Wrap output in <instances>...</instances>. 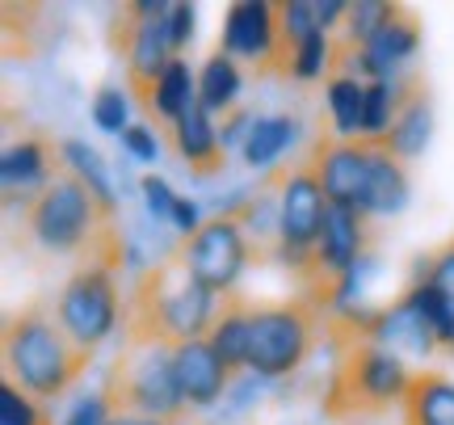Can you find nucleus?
Wrapping results in <instances>:
<instances>
[{
	"instance_id": "a211bd4d",
	"label": "nucleus",
	"mask_w": 454,
	"mask_h": 425,
	"mask_svg": "<svg viewBox=\"0 0 454 425\" xmlns=\"http://www.w3.org/2000/svg\"><path fill=\"white\" fill-rule=\"evenodd\" d=\"M395 93H400V110H395V122H391V131L383 135L387 147L408 161V156H421L425 144H429V93L421 89V76L412 72L404 81H395Z\"/></svg>"
},
{
	"instance_id": "9b49d317",
	"label": "nucleus",
	"mask_w": 454,
	"mask_h": 425,
	"mask_svg": "<svg viewBox=\"0 0 454 425\" xmlns=\"http://www.w3.org/2000/svg\"><path fill=\"white\" fill-rule=\"evenodd\" d=\"M308 164L320 173L328 207H362L366 194V177H371V139H328L320 135L316 147L308 152Z\"/></svg>"
},
{
	"instance_id": "7ed1b4c3",
	"label": "nucleus",
	"mask_w": 454,
	"mask_h": 425,
	"mask_svg": "<svg viewBox=\"0 0 454 425\" xmlns=\"http://www.w3.org/2000/svg\"><path fill=\"white\" fill-rule=\"evenodd\" d=\"M114 215L118 211H110L89 190V181L81 173H72V164H67L64 173L21 211V228H26V236H30L34 245H43L55 257L84 262L89 248L98 245V236L114 224Z\"/></svg>"
},
{
	"instance_id": "f704fd0d",
	"label": "nucleus",
	"mask_w": 454,
	"mask_h": 425,
	"mask_svg": "<svg viewBox=\"0 0 454 425\" xmlns=\"http://www.w3.org/2000/svg\"><path fill=\"white\" fill-rule=\"evenodd\" d=\"M173 224H177L181 236H194V232L202 228V219H198V207H194V202L177 198V207H173Z\"/></svg>"
},
{
	"instance_id": "473e14b6",
	"label": "nucleus",
	"mask_w": 454,
	"mask_h": 425,
	"mask_svg": "<svg viewBox=\"0 0 454 425\" xmlns=\"http://www.w3.org/2000/svg\"><path fill=\"white\" fill-rule=\"evenodd\" d=\"M122 147H127L135 161H156V152H160V135H152V127L130 122L127 131H122Z\"/></svg>"
},
{
	"instance_id": "f257e3e1",
	"label": "nucleus",
	"mask_w": 454,
	"mask_h": 425,
	"mask_svg": "<svg viewBox=\"0 0 454 425\" xmlns=\"http://www.w3.org/2000/svg\"><path fill=\"white\" fill-rule=\"evenodd\" d=\"M215 311H219V295L207 291L185 270V257L173 245L164 262L139 270L130 291L122 295V345L177 350L185 342L211 337Z\"/></svg>"
},
{
	"instance_id": "aec40b11",
	"label": "nucleus",
	"mask_w": 454,
	"mask_h": 425,
	"mask_svg": "<svg viewBox=\"0 0 454 425\" xmlns=\"http://www.w3.org/2000/svg\"><path fill=\"white\" fill-rule=\"evenodd\" d=\"M404 425H454V379L417 371L404 392Z\"/></svg>"
},
{
	"instance_id": "cd10ccee",
	"label": "nucleus",
	"mask_w": 454,
	"mask_h": 425,
	"mask_svg": "<svg viewBox=\"0 0 454 425\" xmlns=\"http://www.w3.org/2000/svg\"><path fill=\"white\" fill-rule=\"evenodd\" d=\"M417 270L434 282V291L442 295V303H446V311H450V320H454V240L446 248H438V253L421 257Z\"/></svg>"
},
{
	"instance_id": "2eb2a0df",
	"label": "nucleus",
	"mask_w": 454,
	"mask_h": 425,
	"mask_svg": "<svg viewBox=\"0 0 454 425\" xmlns=\"http://www.w3.org/2000/svg\"><path fill=\"white\" fill-rule=\"evenodd\" d=\"M371 215L349 211V207H328L325 236H320V262L337 274H354L357 262L371 253Z\"/></svg>"
},
{
	"instance_id": "6ab92c4d",
	"label": "nucleus",
	"mask_w": 454,
	"mask_h": 425,
	"mask_svg": "<svg viewBox=\"0 0 454 425\" xmlns=\"http://www.w3.org/2000/svg\"><path fill=\"white\" fill-rule=\"evenodd\" d=\"M408 202V169L404 161L387 147V139H371V177L362 194V215H395Z\"/></svg>"
},
{
	"instance_id": "0eeeda50",
	"label": "nucleus",
	"mask_w": 454,
	"mask_h": 425,
	"mask_svg": "<svg viewBox=\"0 0 454 425\" xmlns=\"http://www.w3.org/2000/svg\"><path fill=\"white\" fill-rule=\"evenodd\" d=\"M118 316H122L118 274L101 270V265H76V274L55 295V320L89 354H98V345L122 325Z\"/></svg>"
},
{
	"instance_id": "bb28decb",
	"label": "nucleus",
	"mask_w": 454,
	"mask_h": 425,
	"mask_svg": "<svg viewBox=\"0 0 454 425\" xmlns=\"http://www.w3.org/2000/svg\"><path fill=\"white\" fill-rule=\"evenodd\" d=\"M0 425H51V413L30 392H21L13 379H4L0 383Z\"/></svg>"
},
{
	"instance_id": "393cba45",
	"label": "nucleus",
	"mask_w": 454,
	"mask_h": 425,
	"mask_svg": "<svg viewBox=\"0 0 454 425\" xmlns=\"http://www.w3.org/2000/svg\"><path fill=\"white\" fill-rule=\"evenodd\" d=\"M362 110H366V84H357L354 76H333L328 81V114L345 139L362 135Z\"/></svg>"
},
{
	"instance_id": "ddd939ff",
	"label": "nucleus",
	"mask_w": 454,
	"mask_h": 425,
	"mask_svg": "<svg viewBox=\"0 0 454 425\" xmlns=\"http://www.w3.org/2000/svg\"><path fill=\"white\" fill-rule=\"evenodd\" d=\"M173 375H177V388L190 409H211L215 400H223V392L231 388V371L219 362V354L211 350L207 337L173 350Z\"/></svg>"
},
{
	"instance_id": "e433bc0d",
	"label": "nucleus",
	"mask_w": 454,
	"mask_h": 425,
	"mask_svg": "<svg viewBox=\"0 0 454 425\" xmlns=\"http://www.w3.org/2000/svg\"><path fill=\"white\" fill-rule=\"evenodd\" d=\"M110 425H164V421H152V417H114Z\"/></svg>"
},
{
	"instance_id": "20e7f679",
	"label": "nucleus",
	"mask_w": 454,
	"mask_h": 425,
	"mask_svg": "<svg viewBox=\"0 0 454 425\" xmlns=\"http://www.w3.org/2000/svg\"><path fill=\"white\" fill-rule=\"evenodd\" d=\"M98 392L110 417H152L164 425H181L190 413L173 375V350H160V345L152 350L118 345Z\"/></svg>"
},
{
	"instance_id": "9d476101",
	"label": "nucleus",
	"mask_w": 454,
	"mask_h": 425,
	"mask_svg": "<svg viewBox=\"0 0 454 425\" xmlns=\"http://www.w3.org/2000/svg\"><path fill=\"white\" fill-rule=\"evenodd\" d=\"M64 169H67V156L51 135H43V131L21 135V139L9 144L4 156H0V181H4L9 207H17V198H21V211H26Z\"/></svg>"
},
{
	"instance_id": "2f4dec72",
	"label": "nucleus",
	"mask_w": 454,
	"mask_h": 425,
	"mask_svg": "<svg viewBox=\"0 0 454 425\" xmlns=\"http://www.w3.org/2000/svg\"><path fill=\"white\" fill-rule=\"evenodd\" d=\"M110 409H106V400H101V392L93 396H81L76 405H72V413H67L64 425H110Z\"/></svg>"
},
{
	"instance_id": "c85d7f7f",
	"label": "nucleus",
	"mask_w": 454,
	"mask_h": 425,
	"mask_svg": "<svg viewBox=\"0 0 454 425\" xmlns=\"http://www.w3.org/2000/svg\"><path fill=\"white\" fill-rule=\"evenodd\" d=\"M328 47H333V43L325 38V30L308 34V38L299 43V51H294V81H316L328 67Z\"/></svg>"
},
{
	"instance_id": "6e6552de",
	"label": "nucleus",
	"mask_w": 454,
	"mask_h": 425,
	"mask_svg": "<svg viewBox=\"0 0 454 425\" xmlns=\"http://www.w3.org/2000/svg\"><path fill=\"white\" fill-rule=\"evenodd\" d=\"M278 262L286 265V274H294L320 248L328 219V198L320 185V173L308 161L291 169V181L282 185V202H278Z\"/></svg>"
},
{
	"instance_id": "4468645a",
	"label": "nucleus",
	"mask_w": 454,
	"mask_h": 425,
	"mask_svg": "<svg viewBox=\"0 0 454 425\" xmlns=\"http://www.w3.org/2000/svg\"><path fill=\"white\" fill-rule=\"evenodd\" d=\"M417 47H421V21L408 13L404 4H395L387 17V26L357 51L354 67L362 76H371V81H391V67L404 64Z\"/></svg>"
},
{
	"instance_id": "1a4fd4ad",
	"label": "nucleus",
	"mask_w": 454,
	"mask_h": 425,
	"mask_svg": "<svg viewBox=\"0 0 454 425\" xmlns=\"http://www.w3.org/2000/svg\"><path fill=\"white\" fill-rule=\"evenodd\" d=\"M177 253L185 257V270L207 291L223 295V291H236V279H240L244 262H248V236H244V228L231 215L219 211L194 236L177 240Z\"/></svg>"
},
{
	"instance_id": "7c9ffc66",
	"label": "nucleus",
	"mask_w": 454,
	"mask_h": 425,
	"mask_svg": "<svg viewBox=\"0 0 454 425\" xmlns=\"http://www.w3.org/2000/svg\"><path fill=\"white\" fill-rule=\"evenodd\" d=\"M139 190H144V202H147V215H152V219H173L177 194L168 190V181L156 177V173H147V177H139Z\"/></svg>"
},
{
	"instance_id": "f3484780",
	"label": "nucleus",
	"mask_w": 454,
	"mask_h": 425,
	"mask_svg": "<svg viewBox=\"0 0 454 425\" xmlns=\"http://www.w3.org/2000/svg\"><path fill=\"white\" fill-rule=\"evenodd\" d=\"M248 333H253V303L244 299V291H223L219 295V311L211 325V350L219 354L231 379L240 375V366H248Z\"/></svg>"
},
{
	"instance_id": "f03ea898",
	"label": "nucleus",
	"mask_w": 454,
	"mask_h": 425,
	"mask_svg": "<svg viewBox=\"0 0 454 425\" xmlns=\"http://www.w3.org/2000/svg\"><path fill=\"white\" fill-rule=\"evenodd\" d=\"M0 345H4V379H13L34 400L67 396L98 358L67 337L64 325L55 320V308H47V299H34L21 311H13L4 320Z\"/></svg>"
},
{
	"instance_id": "72a5a7b5",
	"label": "nucleus",
	"mask_w": 454,
	"mask_h": 425,
	"mask_svg": "<svg viewBox=\"0 0 454 425\" xmlns=\"http://www.w3.org/2000/svg\"><path fill=\"white\" fill-rule=\"evenodd\" d=\"M194 17H198L194 4H173V13H168V43H173V51H181L194 38Z\"/></svg>"
},
{
	"instance_id": "4be33fe9",
	"label": "nucleus",
	"mask_w": 454,
	"mask_h": 425,
	"mask_svg": "<svg viewBox=\"0 0 454 425\" xmlns=\"http://www.w3.org/2000/svg\"><path fill=\"white\" fill-rule=\"evenodd\" d=\"M198 106V81L185 59H173L168 72L160 76V89H156V114H160V135L173 139V127L177 118H185Z\"/></svg>"
},
{
	"instance_id": "a878e982",
	"label": "nucleus",
	"mask_w": 454,
	"mask_h": 425,
	"mask_svg": "<svg viewBox=\"0 0 454 425\" xmlns=\"http://www.w3.org/2000/svg\"><path fill=\"white\" fill-rule=\"evenodd\" d=\"M64 156L67 164H72V173H81L84 181H89V190L110 207V211H118V198H114V185H110V173H106V164H101V156L93 152L89 144H81V139H67L64 144Z\"/></svg>"
},
{
	"instance_id": "c9c22d12",
	"label": "nucleus",
	"mask_w": 454,
	"mask_h": 425,
	"mask_svg": "<svg viewBox=\"0 0 454 425\" xmlns=\"http://www.w3.org/2000/svg\"><path fill=\"white\" fill-rule=\"evenodd\" d=\"M345 13H349V4H340V0H325V4H316V17H320V26H325V30L345 26Z\"/></svg>"
},
{
	"instance_id": "f8f14e48",
	"label": "nucleus",
	"mask_w": 454,
	"mask_h": 425,
	"mask_svg": "<svg viewBox=\"0 0 454 425\" xmlns=\"http://www.w3.org/2000/svg\"><path fill=\"white\" fill-rule=\"evenodd\" d=\"M274 47H278V9L265 4V0H240L227 9V21H223V55L231 59H244L253 67L257 76L261 67L274 59Z\"/></svg>"
},
{
	"instance_id": "c756f323",
	"label": "nucleus",
	"mask_w": 454,
	"mask_h": 425,
	"mask_svg": "<svg viewBox=\"0 0 454 425\" xmlns=\"http://www.w3.org/2000/svg\"><path fill=\"white\" fill-rule=\"evenodd\" d=\"M93 118H98L101 131H127V98H122V89H114V84H101L98 98H93Z\"/></svg>"
},
{
	"instance_id": "dca6fc26",
	"label": "nucleus",
	"mask_w": 454,
	"mask_h": 425,
	"mask_svg": "<svg viewBox=\"0 0 454 425\" xmlns=\"http://www.w3.org/2000/svg\"><path fill=\"white\" fill-rule=\"evenodd\" d=\"M173 144H177L181 161L190 169V177L198 181H211L219 177L227 169V152H223V139L215 131V122L207 118L202 106H194L185 118H177V127H173Z\"/></svg>"
},
{
	"instance_id": "39448f33",
	"label": "nucleus",
	"mask_w": 454,
	"mask_h": 425,
	"mask_svg": "<svg viewBox=\"0 0 454 425\" xmlns=\"http://www.w3.org/2000/svg\"><path fill=\"white\" fill-rule=\"evenodd\" d=\"M408 366L400 362V354H391L383 345H354L337 354L333 379L325 388L320 413L325 421H354V417H383L391 413V405H404L408 392Z\"/></svg>"
},
{
	"instance_id": "5701e85b",
	"label": "nucleus",
	"mask_w": 454,
	"mask_h": 425,
	"mask_svg": "<svg viewBox=\"0 0 454 425\" xmlns=\"http://www.w3.org/2000/svg\"><path fill=\"white\" fill-rule=\"evenodd\" d=\"M294 135H299V122L291 114H270V118H257L253 122V131L244 139V161L261 169V164H274L286 147L294 144Z\"/></svg>"
},
{
	"instance_id": "412c9836",
	"label": "nucleus",
	"mask_w": 454,
	"mask_h": 425,
	"mask_svg": "<svg viewBox=\"0 0 454 425\" xmlns=\"http://www.w3.org/2000/svg\"><path fill=\"white\" fill-rule=\"evenodd\" d=\"M379 345L383 350H400V354H434V350H442L438 345V333L429 328V320H425L421 311L408 303L404 295L395 299L387 308V320H383V333H379Z\"/></svg>"
},
{
	"instance_id": "423d86ee",
	"label": "nucleus",
	"mask_w": 454,
	"mask_h": 425,
	"mask_svg": "<svg viewBox=\"0 0 454 425\" xmlns=\"http://www.w3.org/2000/svg\"><path fill=\"white\" fill-rule=\"evenodd\" d=\"M320 345H325V311L311 308L303 295L278 303H253L248 366L261 379L294 375Z\"/></svg>"
},
{
	"instance_id": "b1692460",
	"label": "nucleus",
	"mask_w": 454,
	"mask_h": 425,
	"mask_svg": "<svg viewBox=\"0 0 454 425\" xmlns=\"http://www.w3.org/2000/svg\"><path fill=\"white\" fill-rule=\"evenodd\" d=\"M240 93V67L231 55L215 51L211 59L202 64V76H198V106L211 114V110H231V101Z\"/></svg>"
}]
</instances>
